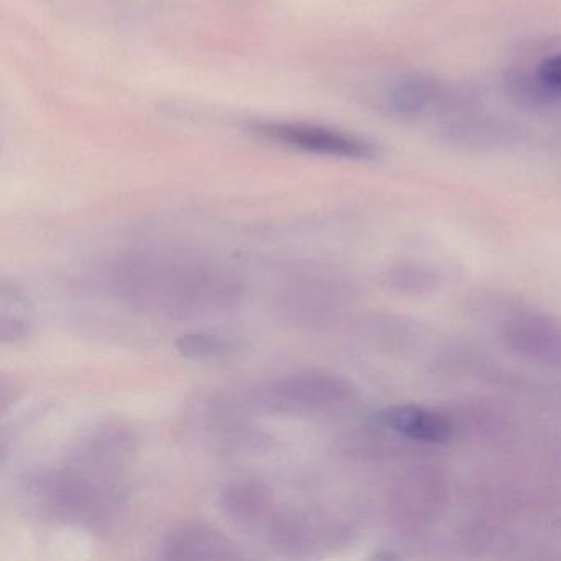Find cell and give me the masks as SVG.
Here are the masks:
<instances>
[{
	"mask_svg": "<svg viewBox=\"0 0 561 561\" xmlns=\"http://www.w3.org/2000/svg\"><path fill=\"white\" fill-rule=\"evenodd\" d=\"M176 350L186 359L213 363L231 353L232 346L228 341L211 334H186L176 341Z\"/></svg>",
	"mask_w": 561,
	"mask_h": 561,
	"instance_id": "52a82bcc",
	"label": "cell"
},
{
	"mask_svg": "<svg viewBox=\"0 0 561 561\" xmlns=\"http://www.w3.org/2000/svg\"><path fill=\"white\" fill-rule=\"evenodd\" d=\"M275 405L313 407L341 400L347 393L346 383L327 374H300L278 380L267 390Z\"/></svg>",
	"mask_w": 561,
	"mask_h": 561,
	"instance_id": "7a4b0ae2",
	"label": "cell"
},
{
	"mask_svg": "<svg viewBox=\"0 0 561 561\" xmlns=\"http://www.w3.org/2000/svg\"><path fill=\"white\" fill-rule=\"evenodd\" d=\"M259 133L275 142L284 144L291 149L318 156L337 157V159L370 160L377 157V147L360 137L311 126V124H265Z\"/></svg>",
	"mask_w": 561,
	"mask_h": 561,
	"instance_id": "6da1fadb",
	"label": "cell"
},
{
	"mask_svg": "<svg viewBox=\"0 0 561 561\" xmlns=\"http://www.w3.org/2000/svg\"><path fill=\"white\" fill-rule=\"evenodd\" d=\"M518 347L537 357H561V330L550 321L530 320L515 333Z\"/></svg>",
	"mask_w": 561,
	"mask_h": 561,
	"instance_id": "5b68a950",
	"label": "cell"
},
{
	"mask_svg": "<svg viewBox=\"0 0 561 561\" xmlns=\"http://www.w3.org/2000/svg\"><path fill=\"white\" fill-rule=\"evenodd\" d=\"M537 77L548 90L554 94L561 93V55L547 58L537 68Z\"/></svg>",
	"mask_w": 561,
	"mask_h": 561,
	"instance_id": "ba28073f",
	"label": "cell"
},
{
	"mask_svg": "<svg viewBox=\"0 0 561 561\" xmlns=\"http://www.w3.org/2000/svg\"><path fill=\"white\" fill-rule=\"evenodd\" d=\"M169 558H238L236 547L221 534L203 527H186L170 534L165 543Z\"/></svg>",
	"mask_w": 561,
	"mask_h": 561,
	"instance_id": "277c9868",
	"label": "cell"
},
{
	"mask_svg": "<svg viewBox=\"0 0 561 561\" xmlns=\"http://www.w3.org/2000/svg\"><path fill=\"white\" fill-rule=\"evenodd\" d=\"M435 91L433 84L423 78L412 77L397 83L392 91V104L400 114L420 113L432 103Z\"/></svg>",
	"mask_w": 561,
	"mask_h": 561,
	"instance_id": "8992f818",
	"label": "cell"
},
{
	"mask_svg": "<svg viewBox=\"0 0 561 561\" xmlns=\"http://www.w3.org/2000/svg\"><path fill=\"white\" fill-rule=\"evenodd\" d=\"M389 428L422 443H443L451 435L448 420L420 407H393L380 415Z\"/></svg>",
	"mask_w": 561,
	"mask_h": 561,
	"instance_id": "3957f363",
	"label": "cell"
}]
</instances>
